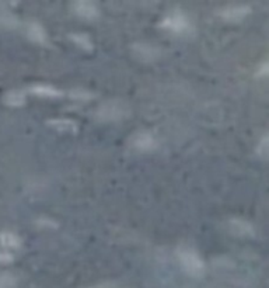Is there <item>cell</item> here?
<instances>
[{
	"instance_id": "1",
	"label": "cell",
	"mask_w": 269,
	"mask_h": 288,
	"mask_svg": "<svg viewBox=\"0 0 269 288\" xmlns=\"http://www.w3.org/2000/svg\"><path fill=\"white\" fill-rule=\"evenodd\" d=\"M178 259H180V263H181L183 269L190 275H192V277H201V275L204 274V262L199 257V255L195 253L194 250H180L178 252Z\"/></svg>"
},
{
	"instance_id": "2",
	"label": "cell",
	"mask_w": 269,
	"mask_h": 288,
	"mask_svg": "<svg viewBox=\"0 0 269 288\" xmlns=\"http://www.w3.org/2000/svg\"><path fill=\"white\" fill-rule=\"evenodd\" d=\"M99 117L103 121H117L124 118L128 114V107L121 103V101H107L103 105H100L99 108Z\"/></svg>"
},
{
	"instance_id": "3",
	"label": "cell",
	"mask_w": 269,
	"mask_h": 288,
	"mask_svg": "<svg viewBox=\"0 0 269 288\" xmlns=\"http://www.w3.org/2000/svg\"><path fill=\"white\" fill-rule=\"evenodd\" d=\"M161 26L167 28V30L172 31V33L183 34L190 30V21H188V19L185 17L184 14L175 12V13L167 16V17L163 20V24H161Z\"/></svg>"
},
{
	"instance_id": "4",
	"label": "cell",
	"mask_w": 269,
	"mask_h": 288,
	"mask_svg": "<svg viewBox=\"0 0 269 288\" xmlns=\"http://www.w3.org/2000/svg\"><path fill=\"white\" fill-rule=\"evenodd\" d=\"M249 13V7L244 5H233L222 10V17L229 21H240Z\"/></svg>"
},
{
	"instance_id": "5",
	"label": "cell",
	"mask_w": 269,
	"mask_h": 288,
	"mask_svg": "<svg viewBox=\"0 0 269 288\" xmlns=\"http://www.w3.org/2000/svg\"><path fill=\"white\" fill-rule=\"evenodd\" d=\"M76 14H79L84 19H96L99 16V9L93 2H76L73 5Z\"/></svg>"
},
{
	"instance_id": "6",
	"label": "cell",
	"mask_w": 269,
	"mask_h": 288,
	"mask_svg": "<svg viewBox=\"0 0 269 288\" xmlns=\"http://www.w3.org/2000/svg\"><path fill=\"white\" fill-rule=\"evenodd\" d=\"M27 34H28L30 38L35 41V42H38V44H45L46 42L45 30H44V27L38 24V23H31V24L28 26Z\"/></svg>"
},
{
	"instance_id": "7",
	"label": "cell",
	"mask_w": 269,
	"mask_h": 288,
	"mask_svg": "<svg viewBox=\"0 0 269 288\" xmlns=\"http://www.w3.org/2000/svg\"><path fill=\"white\" fill-rule=\"evenodd\" d=\"M154 138L151 137L149 132H140L135 138V146L140 151H149L154 148Z\"/></svg>"
},
{
	"instance_id": "8",
	"label": "cell",
	"mask_w": 269,
	"mask_h": 288,
	"mask_svg": "<svg viewBox=\"0 0 269 288\" xmlns=\"http://www.w3.org/2000/svg\"><path fill=\"white\" fill-rule=\"evenodd\" d=\"M230 223H231L230 226L238 235H251L252 234V226L243 219H233Z\"/></svg>"
},
{
	"instance_id": "9",
	"label": "cell",
	"mask_w": 269,
	"mask_h": 288,
	"mask_svg": "<svg viewBox=\"0 0 269 288\" xmlns=\"http://www.w3.org/2000/svg\"><path fill=\"white\" fill-rule=\"evenodd\" d=\"M49 124L55 127L56 130L65 132H72L76 131V124L70 121V120H51Z\"/></svg>"
},
{
	"instance_id": "10",
	"label": "cell",
	"mask_w": 269,
	"mask_h": 288,
	"mask_svg": "<svg viewBox=\"0 0 269 288\" xmlns=\"http://www.w3.org/2000/svg\"><path fill=\"white\" fill-rule=\"evenodd\" d=\"M0 243L5 246V248H19L20 246V239L19 236H16L14 234H10V232H5L0 235Z\"/></svg>"
},
{
	"instance_id": "11",
	"label": "cell",
	"mask_w": 269,
	"mask_h": 288,
	"mask_svg": "<svg viewBox=\"0 0 269 288\" xmlns=\"http://www.w3.org/2000/svg\"><path fill=\"white\" fill-rule=\"evenodd\" d=\"M33 92L37 93L38 96H45V97H56V96H59L60 94L56 89H53L51 86H44V85L34 86Z\"/></svg>"
},
{
	"instance_id": "12",
	"label": "cell",
	"mask_w": 269,
	"mask_h": 288,
	"mask_svg": "<svg viewBox=\"0 0 269 288\" xmlns=\"http://www.w3.org/2000/svg\"><path fill=\"white\" fill-rule=\"evenodd\" d=\"M6 103L12 105H20L24 103V94L19 90H12L6 94Z\"/></svg>"
},
{
	"instance_id": "13",
	"label": "cell",
	"mask_w": 269,
	"mask_h": 288,
	"mask_svg": "<svg viewBox=\"0 0 269 288\" xmlns=\"http://www.w3.org/2000/svg\"><path fill=\"white\" fill-rule=\"evenodd\" d=\"M14 285L13 275L2 273L0 274V288H12Z\"/></svg>"
},
{
	"instance_id": "14",
	"label": "cell",
	"mask_w": 269,
	"mask_h": 288,
	"mask_svg": "<svg viewBox=\"0 0 269 288\" xmlns=\"http://www.w3.org/2000/svg\"><path fill=\"white\" fill-rule=\"evenodd\" d=\"M87 288H119L115 282H103V284H97V285H92Z\"/></svg>"
},
{
	"instance_id": "15",
	"label": "cell",
	"mask_w": 269,
	"mask_h": 288,
	"mask_svg": "<svg viewBox=\"0 0 269 288\" xmlns=\"http://www.w3.org/2000/svg\"><path fill=\"white\" fill-rule=\"evenodd\" d=\"M13 260V256L9 255V253H0V262H12Z\"/></svg>"
}]
</instances>
